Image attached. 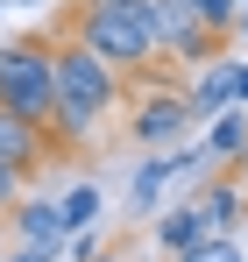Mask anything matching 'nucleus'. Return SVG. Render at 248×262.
Returning a JSON list of instances; mask_svg holds the SVG:
<instances>
[{"label":"nucleus","instance_id":"obj_1","mask_svg":"<svg viewBox=\"0 0 248 262\" xmlns=\"http://www.w3.org/2000/svg\"><path fill=\"white\" fill-rule=\"evenodd\" d=\"M50 64H57V106H50V128L43 135H50L57 156H78L85 142L99 135V121L128 99V78L107 57H92L85 43H71V36L50 43Z\"/></svg>","mask_w":248,"mask_h":262},{"label":"nucleus","instance_id":"obj_20","mask_svg":"<svg viewBox=\"0 0 248 262\" xmlns=\"http://www.w3.org/2000/svg\"><path fill=\"white\" fill-rule=\"evenodd\" d=\"M241 7H248V0H234V14H241Z\"/></svg>","mask_w":248,"mask_h":262},{"label":"nucleus","instance_id":"obj_7","mask_svg":"<svg viewBox=\"0 0 248 262\" xmlns=\"http://www.w3.org/2000/svg\"><path fill=\"white\" fill-rule=\"evenodd\" d=\"M43 163H57L50 135H43L36 121H22V114H7V106H0V170H14L22 184H29Z\"/></svg>","mask_w":248,"mask_h":262},{"label":"nucleus","instance_id":"obj_14","mask_svg":"<svg viewBox=\"0 0 248 262\" xmlns=\"http://www.w3.org/2000/svg\"><path fill=\"white\" fill-rule=\"evenodd\" d=\"M177 7H192V14H199L206 29H220V36H227V21H234V0H177Z\"/></svg>","mask_w":248,"mask_h":262},{"label":"nucleus","instance_id":"obj_6","mask_svg":"<svg viewBox=\"0 0 248 262\" xmlns=\"http://www.w3.org/2000/svg\"><path fill=\"white\" fill-rule=\"evenodd\" d=\"M0 234H7V241H22V248H64L57 191H22V199L0 213Z\"/></svg>","mask_w":248,"mask_h":262},{"label":"nucleus","instance_id":"obj_2","mask_svg":"<svg viewBox=\"0 0 248 262\" xmlns=\"http://www.w3.org/2000/svg\"><path fill=\"white\" fill-rule=\"evenodd\" d=\"M64 36L107 57L121 78L156 71V43H149V0H78L64 14Z\"/></svg>","mask_w":248,"mask_h":262},{"label":"nucleus","instance_id":"obj_19","mask_svg":"<svg viewBox=\"0 0 248 262\" xmlns=\"http://www.w3.org/2000/svg\"><path fill=\"white\" fill-rule=\"evenodd\" d=\"M7 7H43V0H0V14H7Z\"/></svg>","mask_w":248,"mask_h":262},{"label":"nucleus","instance_id":"obj_17","mask_svg":"<svg viewBox=\"0 0 248 262\" xmlns=\"http://www.w3.org/2000/svg\"><path fill=\"white\" fill-rule=\"evenodd\" d=\"M14 199H22V177H14V170H0V213H7Z\"/></svg>","mask_w":248,"mask_h":262},{"label":"nucleus","instance_id":"obj_3","mask_svg":"<svg viewBox=\"0 0 248 262\" xmlns=\"http://www.w3.org/2000/svg\"><path fill=\"white\" fill-rule=\"evenodd\" d=\"M0 106L50 128V106H57V64H50V36H14L0 43Z\"/></svg>","mask_w":248,"mask_h":262},{"label":"nucleus","instance_id":"obj_15","mask_svg":"<svg viewBox=\"0 0 248 262\" xmlns=\"http://www.w3.org/2000/svg\"><path fill=\"white\" fill-rule=\"evenodd\" d=\"M0 262H57V248H22V241H7Z\"/></svg>","mask_w":248,"mask_h":262},{"label":"nucleus","instance_id":"obj_5","mask_svg":"<svg viewBox=\"0 0 248 262\" xmlns=\"http://www.w3.org/2000/svg\"><path fill=\"white\" fill-rule=\"evenodd\" d=\"M177 85H184L192 121H213V114L241 106V57H206V64H192V78H177Z\"/></svg>","mask_w":248,"mask_h":262},{"label":"nucleus","instance_id":"obj_21","mask_svg":"<svg viewBox=\"0 0 248 262\" xmlns=\"http://www.w3.org/2000/svg\"><path fill=\"white\" fill-rule=\"evenodd\" d=\"M0 248H7V234H0Z\"/></svg>","mask_w":248,"mask_h":262},{"label":"nucleus","instance_id":"obj_18","mask_svg":"<svg viewBox=\"0 0 248 262\" xmlns=\"http://www.w3.org/2000/svg\"><path fill=\"white\" fill-rule=\"evenodd\" d=\"M92 262H135V255H128V248H99Z\"/></svg>","mask_w":248,"mask_h":262},{"label":"nucleus","instance_id":"obj_4","mask_svg":"<svg viewBox=\"0 0 248 262\" xmlns=\"http://www.w3.org/2000/svg\"><path fill=\"white\" fill-rule=\"evenodd\" d=\"M192 128H199V121H192V106H184V85H177V78H156V71H142V78H135L128 135H135L142 149H177Z\"/></svg>","mask_w":248,"mask_h":262},{"label":"nucleus","instance_id":"obj_9","mask_svg":"<svg viewBox=\"0 0 248 262\" xmlns=\"http://www.w3.org/2000/svg\"><path fill=\"white\" fill-rule=\"evenodd\" d=\"M170 184H177V149H149V156L135 163V177H128V213L149 220L156 206H163Z\"/></svg>","mask_w":248,"mask_h":262},{"label":"nucleus","instance_id":"obj_10","mask_svg":"<svg viewBox=\"0 0 248 262\" xmlns=\"http://www.w3.org/2000/svg\"><path fill=\"white\" fill-rule=\"evenodd\" d=\"M199 142H206L213 170H234V177H241V163H248V106H227V114H213Z\"/></svg>","mask_w":248,"mask_h":262},{"label":"nucleus","instance_id":"obj_16","mask_svg":"<svg viewBox=\"0 0 248 262\" xmlns=\"http://www.w3.org/2000/svg\"><path fill=\"white\" fill-rule=\"evenodd\" d=\"M227 50H248V7L234 14V21H227Z\"/></svg>","mask_w":248,"mask_h":262},{"label":"nucleus","instance_id":"obj_11","mask_svg":"<svg viewBox=\"0 0 248 262\" xmlns=\"http://www.w3.org/2000/svg\"><path fill=\"white\" fill-rule=\"evenodd\" d=\"M199 234H206V227H199V213H192V206H156V213H149V241H156L163 255H184Z\"/></svg>","mask_w":248,"mask_h":262},{"label":"nucleus","instance_id":"obj_8","mask_svg":"<svg viewBox=\"0 0 248 262\" xmlns=\"http://www.w3.org/2000/svg\"><path fill=\"white\" fill-rule=\"evenodd\" d=\"M184 206L199 213V227H206V234H234V227H241V213H248L241 177H234V170H213V177H199V191H192Z\"/></svg>","mask_w":248,"mask_h":262},{"label":"nucleus","instance_id":"obj_12","mask_svg":"<svg viewBox=\"0 0 248 262\" xmlns=\"http://www.w3.org/2000/svg\"><path fill=\"white\" fill-rule=\"evenodd\" d=\"M57 220H64V234L99 227V184H64L57 191Z\"/></svg>","mask_w":248,"mask_h":262},{"label":"nucleus","instance_id":"obj_13","mask_svg":"<svg viewBox=\"0 0 248 262\" xmlns=\"http://www.w3.org/2000/svg\"><path fill=\"white\" fill-rule=\"evenodd\" d=\"M170 262H248V255H241V241H234V234H199L184 255H170Z\"/></svg>","mask_w":248,"mask_h":262}]
</instances>
